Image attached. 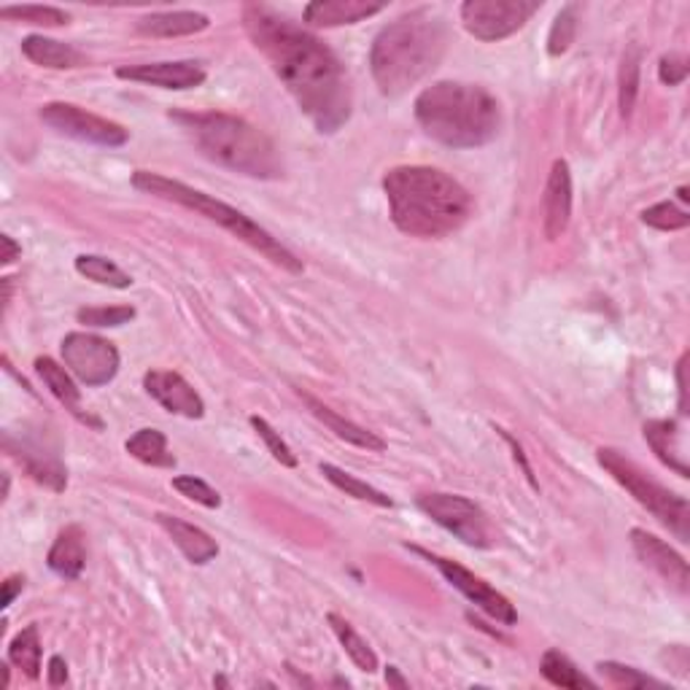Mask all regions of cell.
<instances>
[{"mask_svg": "<svg viewBox=\"0 0 690 690\" xmlns=\"http://www.w3.org/2000/svg\"><path fill=\"white\" fill-rule=\"evenodd\" d=\"M63 362L84 386H106L119 372V351L112 340L93 332H71L63 338Z\"/></svg>", "mask_w": 690, "mask_h": 690, "instance_id": "30bf717a", "label": "cell"}, {"mask_svg": "<svg viewBox=\"0 0 690 690\" xmlns=\"http://www.w3.org/2000/svg\"><path fill=\"white\" fill-rule=\"evenodd\" d=\"M418 510L429 516L437 527L461 540L469 548H488L493 540L491 523L484 507L475 505L473 499L459 497V493H421L415 499Z\"/></svg>", "mask_w": 690, "mask_h": 690, "instance_id": "ba28073f", "label": "cell"}, {"mask_svg": "<svg viewBox=\"0 0 690 690\" xmlns=\"http://www.w3.org/2000/svg\"><path fill=\"white\" fill-rule=\"evenodd\" d=\"M639 49L628 46L623 54L620 63V116L623 119H631L634 103H637L639 93Z\"/></svg>", "mask_w": 690, "mask_h": 690, "instance_id": "d6a6232c", "label": "cell"}, {"mask_svg": "<svg viewBox=\"0 0 690 690\" xmlns=\"http://www.w3.org/2000/svg\"><path fill=\"white\" fill-rule=\"evenodd\" d=\"M445 46H448L445 28L437 17L426 14V11H413V14L386 24L375 35L370 49L372 78H375L381 95H405L426 73L437 68Z\"/></svg>", "mask_w": 690, "mask_h": 690, "instance_id": "277c9868", "label": "cell"}, {"mask_svg": "<svg viewBox=\"0 0 690 690\" xmlns=\"http://www.w3.org/2000/svg\"><path fill=\"white\" fill-rule=\"evenodd\" d=\"M643 222L652 230L677 232V230L688 227L690 216L686 211H680V208H677L675 203H658V205L647 208V211L643 213Z\"/></svg>", "mask_w": 690, "mask_h": 690, "instance_id": "d590c367", "label": "cell"}, {"mask_svg": "<svg viewBox=\"0 0 690 690\" xmlns=\"http://www.w3.org/2000/svg\"><path fill=\"white\" fill-rule=\"evenodd\" d=\"M575 30H577V6H564L555 17L551 35H548V54L551 57H561L566 49L575 41Z\"/></svg>", "mask_w": 690, "mask_h": 690, "instance_id": "836d02e7", "label": "cell"}, {"mask_svg": "<svg viewBox=\"0 0 690 690\" xmlns=\"http://www.w3.org/2000/svg\"><path fill=\"white\" fill-rule=\"evenodd\" d=\"M299 396H302L305 400V405L310 407V413L316 415V418L319 421H323V424L329 426V429L335 432V435H338L340 439H346V443H351V445H357V448H364V450H375V454H381V450H386V443H383L381 437L378 435H372V432H368L364 429V426H359V424H353V421H348V418H340L338 413L332 411V407H327L323 405V402H319L316 400L314 394H308V392H302V389H299L297 392Z\"/></svg>", "mask_w": 690, "mask_h": 690, "instance_id": "44dd1931", "label": "cell"}, {"mask_svg": "<svg viewBox=\"0 0 690 690\" xmlns=\"http://www.w3.org/2000/svg\"><path fill=\"white\" fill-rule=\"evenodd\" d=\"M386 682H389V686L402 688V690L407 688V680L400 675V669H396V667H389V669H386Z\"/></svg>", "mask_w": 690, "mask_h": 690, "instance_id": "f6af8a7d", "label": "cell"}, {"mask_svg": "<svg viewBox=\"0 0 690 690\" xmlns=\"http://www.w3.org/2000/svg\"><path fill=\"white\" fill-rule=\"evenodd\" d=\"M49 686H65L68 682V664H65L63 656H52L49 658Z\"/></svg>", "mask_w": 690, "mask_h": 690, "instance_id": "60d3db41", "label": "cell"}, {"mask_svg": "<svg viewBox=\"0 0 690 690\" xmlns=\"http://www.w3.org/2000/svg\"><path fill=\"white\" fill-rule=\"evenodd\" d=\"M677 194H680V200H682V203H688V200H690V194H688V187H680V192H677Z\"/></svg>", "mask_w": 690, "mask_h": 690, "instance_id": "bcb514c9", "label": "cell"}, {"mask_svg": "<svg viewBox=\"0 0 690 690\" xmlns=\"http://www.w3.org/2000/svg\"><path fill=\"white\" fill-rule=\"evenodd\" d=\"M9 661L14 664L17 669L24 671V677L30 680H39L41 677V637L39 628L28 626L11 639L9 645Z\"/></svg>", "mask_w": 690, "mask_h": 690, "instance_id": "f546056e", "label": "cell"}, {"mask_svg": "<svg viewBox=\"0 0 690 690\" xmlns=\"http://www.w3.org/2000/svg\"><path fill=\"white\" fill-rule=\"evenodd\" d=\"M22 54L30 63L52 71H71L87 65V54L63 44V41L46 39V35H28V39L22 41Z\"/></svg>", "mask_w": 690, "mask_h": 690, "instance_id": "ffe728a7", "label": "cell"}, {"mask_svg": "<svg viewBox=\"0 0 690 690\" xmlns=\"http://www.w3.org/2000/svg\"><path fill=\"white\" fill-rule=\"evenodd\" d=\"M125 448L132 459L149 464V467H176V456L168 450V439L160 429H138L127 439Z\"/></svg>", "mask_w": 690, "mask_h": 690, "instance_id": "4316f807", "label": "cell"}, {"mask_svg": "<svg viewBox=\"0 0 690 690\" xmlns=\"http://www.w3.org/2000/svg\"><path fill=\"white\" fill-rule=\"evenodd\" d=\"M321 475L335 488H340V491H343L346 497L359 499V502H370V505H378V507H392L394 505L392 499L386 497V493L378 491V488H372L370 484H364V480L353 478L351 473H346V469L335 467V464H321Z\"/></svg>", "mask_w": 690, "mask_h": 690, "instance_id": "4dcf8cb0", "label": "cell"}, {"mask_svg": "<svg viewBox=\"0 0 690 690\" xmlns=\"http://www.w3.org/2000/svg\"><path fill=\"white\" fill-rule=\"evenodd\" d=\"M645 439L650 443L652 454L658 456L669 469H675L680 478H688L690 469L686 464V454L680 448V429L675 421H647Z\"/></svg>", "mask_w": 690, "mask_h": 690, "instance_id": "cb8c5ba5", "label": "cell"}, {"mask_svg": "<svg viewBox=\"0 0 690 690\" xmlns=\"http://www.w3.org/2000/svg\"><path fill=\"white\" fill-rule=\"evenodd\" d=\"M116 76L125 82L151 84L162 89H194L205 82V71L200 63H146V65H121Z\"/></svg>", "mask_w": 690, "mask_h": 690, "instance_id": "2e32d148", "label": "cell"}, {"mask_svg": "<svg viewBox=\"0 0 690 690\" xmlns=\"http://www.w3.org/2000/svg\"><path fill=\"white\" fill-rule=\"evenodd\" d=\"M144 386L149 396H155L168 413L184 415V418H203L205 415L203 396L194 392L192 383L184 375H179V372L149 370L144 375Z\"/></svg>", "mask_w": 690, "mask_h": 690, "instance_id": "5bb4252c", "label": "cell"}, {"mask_svg": "<svg viewBox=\"0 0 690 690\" xmlns=\"http://www.w3.org/2000/svg\"><path fill=\"white\" fill-rule=\"evenodd\" d=\"M170 119L184 127L187 136L203 151V157L222 164V168L265 181L284 176V160L278 155V146L259 127L248 125L241 116L211 112L170 114Z\"/></svg>", "mask_w": 690, "mask_h": 690, "instance_id": "5b68a950", "label": "cell"}, {"mask_svg": "<svg viewBox=\"0 0 690 690\" xmlns=\"http://www.w3.org/2000/svg\"><path fill=\"white\" fill-rule=\"evenodd\" d=\"M35 372H39L41 381L46 383L49 392H52L60 402H63L65 411H71L78 421H84V424L97 426V429H100V421L93 418V415H89V413H84L82 392H78V386H76V383H73L71 370H65L63 364H57V362H54V359L39 357V359H35Z\"/></svg>", "mask_w": 690, "mask_h": 690, "instance_id": "ac0fdd59", "label": "cell"}, {"mask_svg": "<svg viewBox=\"0 0 690 690\" xmlns=\"http://www.w3.org/2000/svg\"><path fill=\"white\" fill-rule=\"evenodd\" d=\"M208 24L211 20L200 11H157L138 20V33L155 35V39H181V35L203 33Z\"/></svg>", "mask_w": 690, "mask_h": 690, "instance_id": "603a6c76", "label": "cell"}, {"mask_svg": "<svg viewBox=\"0 0 690 690\" xmlns=\"http://www.w3.org/2000/svg\"><path fill=\"white\" fill-rule=\"evenodd\" d=\"M76 273L100 286H112V289H130L132 286V278L116 262L97 254L76 256Z\"/></svg>", "mask_w": 690, "mask_h": 690, "instance_id": "f1b7e54d", "label": "cell"}, {"mask_svg": "<svg viewBox=\"0 0 690 690\" xmlns=\"http://www.w3.org/2000/svg\"><path fill=\"white\" fill-rule=\"evenodd\" d=\"M252 426L256 429V435L262 437V443L267 445V450H270L273 459H276L278 464H284V467H289V469L297 467V456L291 454V448L284 443V437H280L265 418H259V415H252Z\"/></svg>", "mask_w": 690, "mask_h": 690, "instance_id": "74e56055", "label": "cell"}, {"mask_svg": "<svg viewBox=\"0 0 690 690\" xmlns=\"http://www.w3.org/2000/svg\"><path fill=\"white\" fill-rule=\"evenodd\" d=\"M78 323L87 327H121L136 319V308L132 305H114V308H82L76 314Z\"/></svg>", "mask_w": 690, "mask_h": 690, "instance_id": "e575fe53", "label": "cell"}, {"mask_svg": "<svg viewBox=\"0 0 690 690\" xmlns=\"http://www.w3.org/2000/svg\"><path fill=\"white\" fill-rule=\"evenodd\" d=\"M596 459L639 505L647 507L669 531H675L677 540H690V507L686 497L652 480L645 469H639L631 459H626L620 450L598 448Z\"/></svg>", "mask_w": 690, "mask_h": 690, "instance_id": "52a82bcc", "label": "cell"}, {"mask_svg": "<svg viewBox=\"0 0 690 690\" xmlns=\"http://www.w3.org/2000/svg\"><path fill=\"white\" fill-rule=\"evenodd\" d=\"M41 119L44 125L57 130L60 136H68L76 140H84V144H95V146H108V149H116V146H125L130 132L121 125H116L112 119H103V116L84 112V108L73 106V103H46L41 108Z\"/></svg>", "mask_w": 690, "mask_h": 690, "instance_id": "8fae6325", "label": "cell"}, {"mask_svg": "<svg viewBox=\"0 0 690 690\" xmlns=\"http://www.w3.org/2000/svg\"><path fill=\"white\" fill-rule=\"evenodd\" d=\"M6 450H9L14 459H20V464L24 469H28V475L33 480H39L41 486L52 488V491H65V486H68V473H65V467L60 464L54 456L49 454H41L39 448H30V445H20V448H14L11 443H6Z\"/></svg>", "mask_w": 690, "mask_h": 690, "instance_id": "d4e9b609", "label": "cell"}, {"mask_svg": "<svg viewBox=\"0 0 690 690\" xmlns=\"http://www.w3.org/2000/svg\"><path fill=\"white\" fill-rule=\"evenodd\" d=\"M394 227L421 241L461 230L473 216V194L448 173L426 164H402L383 176Z\"/></svg>", "mask_w": 690, "mask_h": 690, "instance_id": "7a4b0ae2", "label": "cell"}, {"mask_svg": "<svg viewBox=\"0 0 690 690\" xmlns=\"http://www.w3.org/2000/svg\"><path fill=\"white\" fill-rule=\"evenodd\" d=\"M572 219V176L570 164L555 160L548 176L545 194H542V227L548 241H559L570 227Z\"/></svg>", "mask_w": 690, "mask_h": 690, "instance_id": "9a60e30c", "label": "cell"}, {"mask_svg": "<svg viewBox=\"0 0 690 690\" xmlns=\"http://www.w3.org/2000/svg\"><path fill=\"white\" fill-rule=\"evenodd\" d=\"M0 246H3V254H0V262H3V265H11V262L22 256V248L17 246V241L11 235H0Z\"/></svg>", "mask_w": 690, "mask_h": 690, "instance_id": "ee69618b", "label": "cell"}, {"mask_svg": "<svg viewBox=\"0 0 690 690\" xmlns=\"http://www.w3.org/2000/svg\"><path fill=\"white\" fill-rule=\"evenodd\" d=\"M132 187H136L138 192L155 194V198H160V200H170V203L184 205L189 208V211H198L200 216L208 219V222H216L219 227L232 232L237 241L248 243L254 252L267 256L273 265L284 267V270H289V273L305 270L302 262H299L289 248L280 246L270 232L262 230L259 224L252 222V219H248L246 213L237 211V208L222 203V200L211 198V194L200 192V189H192L173 179H164V176L151 173V170H136V173H132Z\"/></svg>", "mask_w": 690, "mask_h": 690, "instance_id": "8992f818", "label": "cell"}, {"mask_svg": "<svg viewBox=\"0 0 690 690\" xmlns=\"http://www.w3.org/2000/svg\"><path fill=\"white\" fill-rule=\"evenodd\" d=\"M157 523L168 531V537L176 542V548H179L192 564H208V561H213L219 555V545L203 529L192 527V523L181 521V518L176 516H164V512L157 516Z\"/></svg>", "mask_w": 690, "mask_h": 690, "instance_id": "d6986e66", "label": "cell"}, {"mask_svg": "<svg viewBox=\"0 0 690 690\" xmlns=\"http://www.w3.org/2000/svg\"><path fill=\"white\" fill-rule=\"evenodd\" d=\"M658 78L667 87H680L688 78V60L682 54H664L661 63H658Z\"/></svg>", "mask_w": 690, "mask_h": 690, "instance_id": "ab89813d", "label": "cell"}, {"mask_svg": "<svg viewBox=\"0 0 690 690\" xmlns=\"http://www.w3.org/2000/svg\"><path fill=\"white\" fill-rule=\"evenodd\" d=\"M173 488L181 493V497L192 499V502L203 505L208 507V510L222 507V497H219V491H213L205 480L194 478V475H179V478H173Z\"/></svg>", "mask_w": 690, "mask_h": 690, "instance_id": "f35d334b", "label": "cell"}, {"mask_svg": "<svg viewBox=\"0 0 690 690\" xmlns=\"http://www.w3.org/2000/svg\"><path fill=\"white\" fill-rule=\"evenodd\" d=\"M243 24L280 84L297 100L299 112L314 121L319 132H338L351 119L353 95L346 68L332 49L289 17L259 3L243 9Z\"/></svg>", "mask_w": 690, "mask_h": 690, "instance_id": "6da1fadb", "label": "cell"}, {"mask_svg": "<svg viewBox=\"0 0 690 690\" xmlns=\"http://www.w3.org/2000/svg\"><path fill=\"white\" fill-rule=\"evenodd\" d=\"M24 588V577L22 575H11L9 580L3 583V602H0V607H11L14 604V598L20 591Z\"/></svg>", "mask_w": 690, "mask_h": 690, "instance_id": "7bdbcfd3", "label": "cell"}, {"mask_svg": "<svg viewBox=\"0 0 690 690\" xmlns=\"http://www.w3.org/2000/svg\"><path fill=\"white\" fill-rule=\"evenodd\" d=\"M327 623L332 626L335 637L340 639V645H343L346 656L351 658L353 667H357L359 671H368V675H372V671H378V656L375 650L364 643L362 637L357 634V628L351 626L346 618H340L338 613H329L327 615Z\"/></svg>", "mask_w": 690, "mask_h": 690, "instance_id": "484cf974", "label": "cell"}, {"mask_svg": "<svg viewBox=\"0 0 690 690\" xmlns=\"http://www.w3.org/2000/svg\"><path fill=\"white\" fill-rule=\"evenodd\" d=\"M596 669H598V675H602L607 682H613L615 688L631 690V688L658 686L652 677H647V675H643V671H637L631 667H623V664H615V661H602Z\"/></svg>", "mask_w": 690, "mask_h": 690, "instance_id": "8d00e7d4", "label": "cell"}, {"mask_svg": "<svg viewBox=\"0 0 690 690\" xmlns=\"http://www.w3.org/2000/svg\"><path fill=\"white\" fill-rule=\"evenodd\" d=\"M386 6L370 3V0H316L302 9V20L314 28H340V24H357L368 17L378 14Z\"/></svg>", "mask_w": 690, "mask_h": 690, "instance_id": "e0dca14e", "label": "cell"}, {"mask_svg": "<svg viewBox=\"0 0 690 690\" xmlns=\"http://www.w3.org/2000/svg\"><path fill=\"white\" fill-rule=\"evenodd\" d=\"M46 564L54 575L65 580H76L82 575L84 564H87V542H84V531L78 527H68L60 531L52 551H49Z\"/></svg>", "mask_w": 690, "mask_h": 690, "instance_id": "7402d4cb", "label": "cell"}, {"mask_svg": "<svg viewBox=\"0 0 690 690\" xmlns=\"http://www.w3.org/2000/svg\"><path fill=\"white\" fill-rule=\"evenodd\" d=\"M631 548L647 570L656 572V575L661 577L664 583H669L677 594L688 596L690 591L688 561L682 559L675 548H669L661 537L650 534V531L645 529H631Z\"/></svg>", "mask_w": 690, "mask_h": 690, "instance_id": "4fadbf2b", "label": "cell"}, {"mask_svg": "<svg viewBox=\"0 0 690 690\" xmlns=\"http://www.w3.org/2000/svg\"><path fill=\"white\" fill-rule=\"evenodd\" d=\"M686 370H688V353H682L680 364H677V386H680V415H688V386H686Z\"/></svg>", "mask_w": 690, "mask_h": 690, "instance_id": "b9f144b4", "label": "cell"}, {"mask_svg": "<svg viewBox=\"0 0 690 690\" xmlns=\"http://www.w3.org/2000/svg\"><path fill=\"white\" fill-rule=\"evenodd\" d=\"M0 17L28 24H44V28H63L71 22L68 11L54 9V6H3Z\"/></svg>", "mask_w": 690, "mask_h": 690, "instance_id": "1f68e13d", "label": "cell"}, {"mask_svg": "<svg viewBox=\"0 0 690 690\" xmlns=\"http://www.w3.org/2000/svg\"><path fill=\"white\" fill-rule=\"evenodd\" d=\"M540 671L548 682H553L555 688H570V690H594L596 682L591 677H585L570 656H564L561 650H548L540 661Z\"/></svg>", "mask_w": 690, "mask_h": 690, "instance_id": "83f0119b", "label": "cell"}, {"mask_svg": "<svg viewBox=\"0 0 690 690\" xmlns=\"http://www.w3.org/2000/svg\"><path fill=\"white\" fill-rule=\"evenodd\" d=\"M415 121L437 144L450 149H478L497 138L502 112L486 87L437 82L415 97Z\"/></svg>", "mask_w": 690, "mask_h": 690, "instance_id": "3957f363", "label": "cell"}, {"mask_svg": "<svg viewBox=\"0 0 690 690\" xmlns=\"http://www.w3.org/2000/svg\"><path fill=\"white\" fill-rule=\"evenodd\" d=\"M3 688H9V667L3 664Z\"/></svg>", "mask_w": 690, "mask_h": 690, "instance_id": "7dc6e473", "label": "cell"}, {"mask_svg": "<svg viewBox=\"0 0 690 690\" xmlns=\"http://www.w3.org/2000/svg\"><path fill=\"white\" fill-rule=\"evenodd\" d=\"M542 3L529 0H467L461 6V22L478 41H502L527 24Z\"/></svg>", "mask_w": 690, "mask_h": 690, "instance_id": "9c48e42d", "label": "cell"}, {"mask_svg": "<svg viewBox=\"0 0 690 690\" xmlns=\"http://www.w3.org/2000/svg\"><path fill=\"white\" fill-rule=\"evenodd\" d=\"M413 553H418L421 559H426L429 564H435L439 570V575L448 580V585H454V588L459 591V594L467 596L469 602L475 604V607L484 609L488 618L502 623V626H516L518 613H516V607L510 604V598L499 594L497 588H491V585H488L484 577L473 575V572L464 570L461 564H456V561L443 559V555H435V553H426V551H421V548H413Z\"/></svg>", "mask_w": 690, "mask_h": 690, "instance_id": "7c38bea8", "label": "cell"}]
</instances>
